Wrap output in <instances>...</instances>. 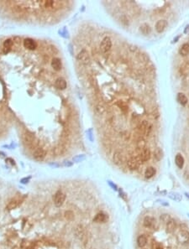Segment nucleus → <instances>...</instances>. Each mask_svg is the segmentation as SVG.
I'll list each match as a JSON object with an SVG mask.
<instances>
[{"label": "nucleus", "mask_w": 189, "mask_h": 249, "mask_svg": "<svg viewBox=\"0 0 189 249\" xmlns=\"http://www.w3.org/2000/svg\"><path fill=\"white\" fill-rule=\"evenodd\" d=\"M39 4L42 8H44L46 9H51V10L60 9L62 4V3L57 2V1H41V2H39Z\"/></svg>", "instance_id": "obj_1"}, {"label": "nucleus", "mask_w": 189, "mask_h": 249, "mask_svg": "<svg viewBox=\"0 0 189 249\" xmlns=\"http://www.w3.org/2000/svg\"><path fill=\"white\" fill-rule=\"evenodd\" d=\"M66 201V194L62 191H57L55 193L53 196V201L56 206L60 207L63 205V203Z\"/></svg>", "instance_id": "obj_2"}, {"label": "nucleus", "mask_w": 189, "mask_h": 249, "mask_svg": "<svg viewBox=\"0 0 189 249\" xmlns=\"http://www.w3.org/2000/svg\"><path fill=\"white\" fill-rule=\"evenodd\" d=\"M151 128H152L151 125L147 121H143V122H141V123H140V125L138 126V128H137L139 133H140V134L145 135V136H148V135L150 134V133H151Z\"/></svg>", "instance_id": "obj_3"}, {"label": "nucleus", "mask_w": 189, "mask_h": 249, "mask_svg": "<svg viewBox=\"0 0 189 249\" xmlns=\"http://www.w3.org/2000/svg\"><path fill=\"white\" fill-rule=\"evenodd\" d=\"M111 48H112V40L109 37H104L103 39V40L101 42V45H100V49L102 52L104 54H107L108 52L110 51Z\"/></svg>", "instance_id": "obj_4"}, {"label": "nucleus", "mask_w": 189, "mask_h": 249, "mask_svg": "<svg viewBox=\"0 0 189 249\" xmlns=\"http://www.w3.org/2000/svg\"><path fill=\"white\" fill-rule=\"evenodd\" d=\"M177 242H178L179 243H188L189 242V232L186 231V230L181 231V232L177 234Z\"/></svg>", "instance_id": "obj_5"}, {"label": "nucleus", "mask_w": 189, "mask_h": 249, "mask_svg": "<svg viewBox=\"0 0 189 249\" xmlns=\"http://www.w3.org/2000/svg\"><path fill=\"white\" fill-rule=\"evenodd\" d=\"M156 218L153 217L151 216H146L144 218L143 225L145 227L152 229L156 227Z\"/></svg>", "instance_id": "obj_6"}, {"label": "nucleus", "mask_w": 189, "mask_h": 249, "mask_svg": "<svg viewBox=\"0 0 189 249\" xmlns=\"http://www.w3.org/2000/svg\"><path fill=\"white\" fill-rule=\"evenodd\" d=\"M46 155V152L42 148H37L33 153V158L36 161H42Z\"/></svg>", "instance_id": "obj_7"}, {"label": "nucleus", "mask_w": 189, "mask_h": 249, "mask_svg": "<svg viewBox=\"0 0 189 249\" xmlns=\"http://www.w3.org/2000/svg\"><path fill=\"white\" fill-rule=\"evenodd\" d=\"M77 58V60L80 62L83 63L84 65H88L90 62L89 55H88V51H85V50H83V51H81L79 52Z\"/></svg>", "instance_id": "obj_8"}, {"label": "nucleus", "mask_w": 189, "mask_h": 249, "mask_svg": "<svg viewBox=\"0 0 189 249\" xmlns=\"http://www.w3.org/2000/svg\"><path fill=\"white\" fill-rule=\"evenodd\" d=\"M141 162L139 160L138 158H130L127 162V166L130 170H135L139 168V165Z\"/></svg>", "instance_id": "obj_9"}, {"label": "nucleus", "mask_w": 189, "mask_h": 249, "mask_svg": "<svg viewBox=\"0 0 189 249\" xmlns=\"http://www.w3.org/2000/svg\"><path fill=\"white\" fill-rule=\"evenodd\" d=\"M139 159V160L141 163L145 161L149 160L151 159V150L147 148H145L144 149H142L141 153L140 154V155L137 157Z\"/></svg>", "instance_id": "obj_10"}, {"label": "nucleus", "mask_w": 189, "mask_h": 249, "mask_svg": "<svg viewBox=\"0 0 189 249\" xmlns=\"http://www.w3.org/2000/svg\"><path fill=\"white\" fill-rule=\"evenodd\" d=\"M167 25H168L167 21L165 20V19H161V20L157 21V23L156 24L155 28H156V32H158V33H162V32L164 31L166 29H167Z\"/></svg>", "instance_id": "obj_11"}, {"label": "nucleus", "mask_w": 189, "mask_h": 249, "mask_svg": "<svg viewBox=\"0 0 189 249\" xmlns=\"http://www.w3.org/2000/svg\"><path fill=\"white\" fill-rule=\"evenodd\" d=\"M24 46H25V48L28 49V50L34 51L37 47V43L33 39L27 38V39H25L24 40Z\"/></svg>", "instance_id": "obj_12"}, {"label": "nucleus", "mask_w": 189, "mask_h": 249, "mask_svg": "<svg viewBox=\"0 0 189 249\" xmlns=\"http://www.w3.org/2000/svg\"><path fill=\"white\" fill-rule=\"evenodd\" d=\"M109 220V217L104 213H98L93 218V222L96 223H104Z\"/></svg>", "instance_id": "obj_13"}, {"label": "nucleus", "mask_w": 189, "mask_h": 249, "mask_svg": "<svg viewBox=\"0 0 189 249\" xmlns=\"http://www.w3.org/2000/svg\"><path fill=\"white\" fill-rule=\"evenodd\" d=\"M55 86H56V87L57 89H59V90H64V89L67 88V82H66V80H65L64 78L60 77L57 78V79L56 80V82H55Z\"/></svg>", "instance_id": "obj_14"}, {"label": "nucleus", "mask_w": 189, "mask_h": 249, "mask_svg": "<svg viewBox=\"0 0 189 249\" xmlns=\"http://www.w3.org/2000/svg\"><path fill=\"white\" fill-rule=\"evenodd\" d=\"M177 228V223L174 221L173 219H171L167 223V227H166V231L168 233H173L175 232V230Z\"/></svg>", "instance_id": "obj_15"}, {"label": "nucleus", "mask_w": 189, "mask_h": 249, "mask_svg": "<svg viewBox=\"0 0 189 249\" xmlns=\"http://www.w3.org/2000/svg\"><path fill=\"white\" fill-rule=\"evenodd\" d=\"M51 66L55 71H60L62 69V66L61 60L59 58H53L52 61H51Z\"/></svg>", "instance_id": "obj_16"}, {"label": "nucleus", "mask_w": 189, "mask_h": 249, "mask_svg": "<svg viewBox=\"0 0 189 249\" xmlns=\"http://www.w3.org/2000/svg\"><path fill=\"white\" fill-rule=\"evenodd\" d=\"M175 164L179 169H182L184 165V158L181 154H177L175 157Z\"/></svg>", "instance_id": "obj_17"}, {"label": "nucleus", "mask_w": 189, "mask_h": 249, "mask_svg": "<svg viewBox=\"0 0 189 249\" xmlns=\"http://www.w3.org/2000/svg\"><path fill=\"white\" fill-rule=\"evenodd\" d=\"M156 169L154 167H152V166H150V167L146 168V170L145 171V177L146 179H151V178H152L156 175Z\"/></svg>", "instance_id": "obj_18"}, {"label": "nucleus", "mask_w": 189, "mask_h": 249, "mask_svg": "<svg viewBox=\"0 0 189 249\" xmlns=\"http://www.w3.org/2000/svg\"><path fill=\"white\" fill-rule=\"evenodd\" d=\"M179 54L182 56H186L189 54V44L185 43L179 49Z\"/></svg>", "instance_id": "obj_19"}, {"label": "nucleus", "mask_w": 189, "mask_h": 249, "mask_svg": "<svg viewBox=\"0 0 189 249\" xmlns=\"http://www.w3.org/2000/svg\"><path fill=\"white\" fill-rule=\"evenodd\" d=\"M137 244L140 248H144L147 244V237L145 235H140L137 238Z\"/></svg>", "instance_id": "obj_20"}, {"label": "nucleus", "mask_w": 189, "mask_h": 249, "mask_svg": "<svg viewBox=\"0 0 189 249\" xmlns=\"http://www.w3.org/2000/svg\"><path fill=\"white\" fill-rule=\"evenodd\" d=\"M168 197L170 199H172V201H182V196L177 193V192H170L168 193Z\"/></svg>", "instance_id": "obj_21"}, {"label": "nucleus", "mask_w": 189, "mask_h": 249, "mask_svg": "<svg viewBox=\"0 0 189 249\" xmlns=\"http://www.w3.org/2000/svg\"><path fill=\"white\" fill-rule=\"evenodd\" d=\"M140 32H141L143 35H149V34L151 32V28L150 27L149 25H147V24H143V25L140 26Z\"/></svg>", "instance_id": "obj_22"}, {"label": "nucleus", "mask_w": 189, "mask_h": 249, "mask_svg": "<svg viewBox=\"0 0 189 249\" xmlns=\"http://www.w3.org/2000/svg\"><path fill=\"white\" fill-rule=\"evenodd\" d=\"M12 45H13V41H12V40H10V39L6 40L4 42V53L9 52L11 48H12Z\"/></svg>", "instance_id": "obj_23"}, {"label": "nucleus", "mask_w": 189, "mask_h": 249, "mask_svg": "<svg viewBox=\"0 0 189 249\" xmlns=\"http://www.w3.org/2000/svg\"><path fill=\"white\" fill-rule=\"evenodd\" d=\"M177 102L179 103L182 105H186L188 103V97H186V95L183 93H178L177 94Z\"/></svg>", "instance_id": "obj_24"}, {"label": "nucleus", "mask_w": 189, "mask_h": 249, "mask_svg": "<svg viewBox=\"0 0 189 249\" xmlns=\"http://www.w3.org/2000/svg\"><path fill=\"white\" fill-rule=\"evenodd\" d=\"M113 159H114V162L115 164H117V165L122 164V162H123V155H122V154L119 153V152H116Z\"/></svg>", "instance_id": "obj_25"}, {"label": "nucleus", "mask_w": 189, "mask_h": 249, "mask_svg": "<svg viewBox=\"0 0 189 249\" xmlns=\"http://www.w3.org/2000/svg\"><path fill=\"white\" fill-rule=\"evenodd\" d=\"M154 157L158 161H160L163 158V152L160 148H157V149H155V151H154Z\"/></svg>", "instance_id": "obj_26"}, {"label": "nucleus", "mask_w": 189, "mask_h": 249, "mask_svg": "<svg viewBox=\"0 0 189 249\" xmlns=\"http://www.w3.org/2000/svg\"><path fill=\"white\" fill-rule=\"evenodd\" d=\"M20 201H17V200H14V201H11L8 204V206H7V208L9 209V210H12V209H14V208H16L18 206H19V204H20Z\"/></svg>", "instance_id": "obj_27"}, {"label": "nucleus", "mask_w": 189, "mask_h": 249, "mask_svg": "<svg viewBox=\"0 0 189 249\" xmlns=\"http://www.w3.org/2000/svg\"><path fill=\"white\" fill-rule=\"evenodd\" d=\"M117 105H118V107H119L123 112H127V111H128V106L126 105V103L125 102H123V101H119V102H117Z\"/></svg>", "instance_id": "obj_28"}, {"label": "nucleus", "mask_w": 189, "mask_h": 249, "mask_svg": "<svg viewBox=\"0 0 189 249\" xmlns=\"http://www.w3.org/2000/svg\"><path fill=\"white\" fill-rule=\"evenodd\" d=\"M160 219H161V221L163 223L167 224L172 219L171 218V217H170V215L169 214H162L161 217H160Z\"/></svg>", "instance_id": "obj_29"}, {"label": "nucleus", "mask_w": 189, "mask_h": 249, "mask_svg": "<svg viewBox=\"0 0 189 249\" xmlns=\"http://www.w3.org/2000/svg\"><path fill=\"white\" fill-rule=\"evenodd\" d=\"M146 141L144 140L143 139H139V140L137 141V147H138V149H144L145 148H146Z\"/></svg>", "instance_id": "obj_30"}, {"label": "nucleus", "mask_w": 189, "mask_h": 249, "mask_svg": "<svg viewBox=\"0 0 189 249\" xmlns=\"http://www.w3.org/2000/svg\"><path fill=\"white\" fill-rule=\"evenodd\" d=\"M85 159V156L84 155H77L76 156V157H74L73 158V161H75V162H81V161H83Z\"/></svg>", "instance_id": "obj_31"}, {"label": "nucleus", "mask_w": 189, "mask_h": 249, "mask_svg": "<svg viewBox=\"0 0 189 249\" xmlns=\"http://www.w3.org/2000/svg\"><path fill=\"white\" fill-rule=\"evenodd\" d=\"M153 248H154V249H163V246L161 243L154 242V243H153Z\"/></svg>", "instance_id": "obj_32"}, {"label": "nucleus", "mask_w": 189, "mask_h": 249, "mask_svg": "<svg viewBox=\"0 0 189 249\" xmlns=\"http://www.w3.org/2000/svg\"><path fill=\"white\" fill-rule=\"evenodd\" d=\"M63 165H64V166H66V167H71V166L72 165V162H71V161H68V160H66V161H64Z\"/></svg>", "instance_id": "obj_33"}, {"label": "nucleus", "mask_w": 189, "mask_h": 249, "mask_svg": "<svg viewBox=\"0 0 189 249\" xmlns=\"http://www.w3.org/2000/svg\"><path fill=\"white\" fill-rule=\"evenodd\" d=\"M30 177H28V178H24V179H22L20 180V183H22V184H27L28 182L30 181Z\"/></svg>", "instance_id": "obj_34"}, {"label": "nucleus", "mask_w": 189, "mask_h": 249, "mask_svg": "<svg viewBox=\"0 0 189 249\" xmlns=\"http://www.w3.org/2000/svg\"><path fill=\"white\" fill-rule=\"evenodd\" d=\"M108 183H109V185H110V186L112 187V188H113V189H114V191H118V187H117V185H114V184L113 182L108 181Z\"/></svg>", "instance_id": "obj_35"}, {"label": "nucleus", "mask_w": 189, "mask_h": 249, "mask_svg": "<svg viewBox=\"0 0 189 249\" xmlns=\"http://www.w3.org/2000/svg\"><path fill=\"white\" fill-rule=\"evenodd\" d=\"M96 109L99 112V113H104V107H103V106H98Z\"/></svg>", "instance_id": "obj_36"}, {"label": "nucleus", "mask_w": 189, "mask_h": 249, "mask_svg": "<svg viewBox=\"0 0 189 249\" xmlns=\"http://www.w3.org/2000/svg\"><path fill=\"white\" fill-rule=\"evenodd\" d=\"M6 162H8V163H9V164H11V165H14L15 163H14V160H13L12 159H10V158H9V159H7L6 160Z\"/></svg>", "instance_id": "obj_37"}, {"label": "nucleus", "mask_w": 189, "mask_h": 249, "mask_svg": "<svg viewBox=\"0 0 189 249\" xmlns=\"http://www.w3.org/2000/svg\"><path fill=\"white\" fill-rule=\"evenodd\" d=\"M120 197L123 198V199H124L125 201H126V200H127V198H126L125 193H124V192H122V191L120 192Z\"/></svg>", "instance_id": "obj_38"}, {"label": "nucleus", "mask_w": 189, "mask_h": 249, "mask_svg": "<svg viewBox=\"0 0 189 249\" xmlns=\"http://www.w3.org/2000/svg\"><path fill=\"white\" fill-rule=\"evenodd\" d=\"M184 33L185 34H189V25L186 26V28L184 30Z\"/></svg>", "instance_id": "obj_39"}, {"label": "nucleus", "mask_w": 189, "mask_h": 249, "mask_svg": "<svg viewBox=\"0 0 189 249\" xmlns=\"http://www.w3.org/2000/svg\"><path fill=\"white\" fill-rule=\"evenodd\" d=\"M185 196L188 198H189V193H187V192H186V193H185Z\"/></svg>", "instance_id": "obj_40"}]
</instances>
